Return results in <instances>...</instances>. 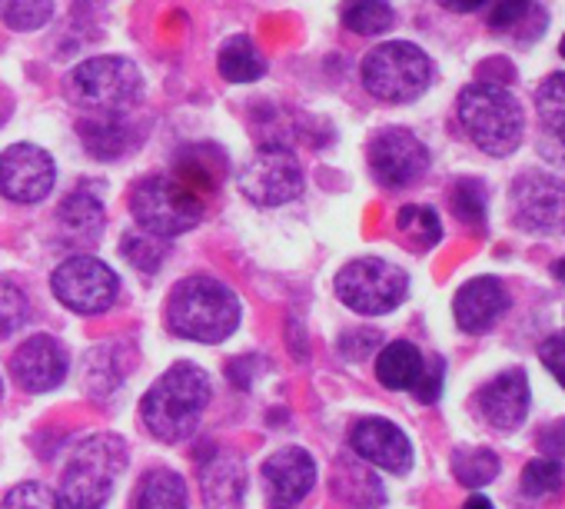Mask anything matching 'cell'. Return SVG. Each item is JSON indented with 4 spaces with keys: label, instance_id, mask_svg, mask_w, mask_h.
<instances>
[{
    "label": "cell",
    "instance_id": "cell-1",
    "mask_svg": "<svg viewBox=\"0 0 565 509\" xmlns=\"http://www.w3.org/2000/svg\"><path fill=\"white\" fill-rule=\"evenodd\" d=\"M206 403H210V377L193 363H177L147 390L140 403V416L157 439L180 443L196 430Z\"/></svg>",
    "mask_w": 565,
    "mask_h": 509
},
{
    "label": "cell",
    "instance_id": "cell-2",
    "mask_svg": "<svg viewBox=\"0 0 565 509\" xmlns=\"http://www.w3.org/2000/svg\"><path fill=\"white\" fill-rule=\"evenodd\" d=\"M243 307L236 294L213 277L180 280L167 300V327L196 343H220L239 327Z\"/></svg>",
    "mask_w": 565,
    "mask_h": 509
},
{
    "label": "cell",
    "instance_id": "cell-3",
    "mask_svg": "<svg viewBox=\"0 0 565 509\" xmlns=\"http://www.w3.org/2000/svg\"><path fill=\"white\" fill-rule=\"evenodd\" d=\"M459 124L466 137L489 157H509L522 144V104L502 84H469L459 94Z\"/></svg>",
    "mask_w": 565,
    "mask_h": 509
},
{
    "label": "cell",
    "instance_id": "cell-4",
    "mask_svg": "<svg viewBox=\"0 0 565 509\" xmlns=\"http://www.w3.org/2000/svg\"><path fill=\"white\" fill-rule=\"evenodd\" d=\"M127 466V446L114 433H97L84 439L61 479V502L67 509H100L110 492L117 476Z\"/></svg>",
    "mask_w": 565,
    "mask_h": 509
},
{
    "label": "cell",
    "instance_id": "cell-5",
    "mask_svg": "<svg viewBox=\"0 0 565 509\" xmlns=\"http://www.w3.org/2000/svg\"><path fill=\"white\" fill-rule=\"evenodd\" d=\"M71 97L94 114L124 117L143 97V74L127 57H94L74 67L67 81Z\"/></svg>",
    "mask_w": 565,
    "mask_h": 509
},
{
    "label": "cell",
    "instance_id": "cell-6",
    "mask_svg": "<svg viewBox=\"0 0 565 509\" xmlns=\"http://www.w3.org/2000/svg\"><path fill=\"white\" fill-rule=\"evenodd\" d=\"M433 84V61L409 41H390L366 54L363 87L386 104H409Z\"/></svg>",
    "mask_w": 565,
    "mask_h": 509
},
{
    "label": "cell",
    "instance_id": "cell-7",
    "mask_svg": "<svg viewBox=\"0 0 565 509\" xmlns=\"http://www.w3.org/2000/svg\"><path fill=\"white\" fill-rule=\"evenodd\" d=\"M203 210H206V200L190 193L173 177H160V173L143 177L130 197L134 220L160 240L180 236L190 226H196L203 220Z\"/></svg>",
    "mask_w": 565,
    "mask_h": 509
},
{
    "label": "cell",
    "instance_id": "cell-8",
    "mask_svg": "<svg viewBox=\"0 0 565 509\" xmlns=\"http://www.w3.org/2000/svg\"><path fill=\"white\" fill-rule=\"evenodd\" d=\"M406 290H409L406 271L376 257L353 261L337 274V297L353 314H366V317L396 310L406 300Z\"/></svg>",
    "mask_w": 565,
    "mask_h": 509
},
{
    "label": "cell",
    "instance_id": "cell-9",
    "mask_svg": "<svg viewBox=\"0 0 565 509\" xmlns=\"http://www.w3.org/2000/svg\"><path fill=\"white\" fill-rule=\"evenodd\" d=\"M239 193L253 206H282L303 193L300 157L282 144H263L239 170Z\"/></svg>",
    "mask_w": 565,
    "mask_h": 509
},
{
    "label": "cell",
    "instance_id": "cell-10",
    "mask_svg": "<svg viewBox=\"0 0 565 509\" xmlns=\"http://www.w3.org/2000/svg\"><path fill=\"white\" fill-rule=\"evenodd\" d=\"M51 290L67 310L90 317L114 307L120 294V277L94 257H71L54 271Z\"/></svg>",
    "mask_w": 565,
    "mask_h": 509
},
{
    "label": "cell",
    "instance_id": "cell-11",
    "mask_svg": "<svg viewBox=\"0 0 565 509\" xmlns=\"http://www.w3.org/2000/svg\"><path fill=\"white\" fill-rule=\"evenodd\" d=\"M512 220L529 233H565V180L522 170L509 190Z\"/></svg>",
    "mask_w": 565,
    "mask_h": 509
},
{
    "label": "cell",
    "instance_id": "cell-12",
    "mask_svg": "<svg viewBox=\"0 0 565 509\" xmlns=\"http://www.w3.org/2000/svg\"><path fill=\"white\" fill-rule=\"evenodd\" d=\"M370 170L383 187L399 190L429 170V150L413 130L386 127L370 140Z\"/></svg>",
    "mask_w": 565,
    "mask_h": 509
},
{
    "label": "cell",
    "instance_id": "cell-13",
    "mask_svg": "<svg viewBox=\"0 0 565 509\" xmlns=\"http://www.w3.org/2000/svg\"><path fill=\"white\" fill-rule=\"evenodd\" d=\"M57 180L51 153L34 144H14L0 153V193L14 203H38Z\"/></svg>",
    "mask_w": 565,
    "mask_h": 509
},
{
    "label": "cell",
    "instance_id": "cell-14",
    "mask_svg": "<svg viewBox=\"0 0 565 509\" xmlns=\"http://www.w3.org/2000/svg\"><path fill=\"white\" fill-rule=\"evenodd\" d=\"M317 483V463L303 446H282L263 463L269 509H297Z\"/></svg>",
    "mask_w": 565,
    "mask_h": 509
},
{
    "label": "cell",
    "instance_id": "cell-15",
    "mask_svg": "<svg viewBox=\"0 0 565 509\" xmlns=\"http://www.w3.org/2000/svg\"><path fill=\"white\" fill-rule=\"evenodd\" d=\"M350 446L360 459L386 469V473H409L413 466V446H409V436L390 423V420H380V416H366L360 420L353 430H350Z\"/></svg>",
    "mask_w": 565,
    "mask_h": 509
},
{
    "label": "cell",
    "instance_id": "cell-16",
    "mask_svg": "<svg viewBox=\"0 0 565 509\" xmlns=\"http://www.w3.org/2000/svg\"><path fill=\"white\" fill-rule=\"evenodd\" d=\"M11 373H14V380H18L21 390H28V393H47V390L61 386L64 377H67V350L54 337H47V333L31 337V340H24L14 350Z\"/></svg>",
    "mask_w": 565,
    "mask_h": 509
},
{
    "label": "cell",
    "instance_id": "cell-17",
    "mask_svg": "<svg viewBox=\"0 0 565 509\" xmlns=\"http://www.w3.org/2000/svg\"><path fill=\"white\" fill-rule=\"evenodd\" d=\"M476 410L492 430L512 433L529 413V377L522 370H502L486 386H479Z\"/></svg>",
    "mask_w": 565,
    "mask_h": 509
},
{
    "label": "cell",
    "instance_id": "cell-18",
    "mask_svg": "<svg viewBox=\"0 0 565 509\" xmlns=\"http://www.w3.org/2000/svg\"><path fill=\"white\" fill-rule=\"evenodd\" d=\"M509 307H512V297L502 287V280H495V277H476V280L462 284L452 300V314H456V324L462 333L492 330L505 317Z\"/></svg>",
    "mask_w": 565,
    "mask_h": 509
},
{
    "label": "cell",
    "instance_id": "cell-19",
    "mask_svg": "<svg viewBox=\"0 0 565 509\" xmlns=\"http://www.w3.org/2000/svg\"><path fill=\"white\" fill-rule=\"evenodd\" d=\"M177 183H183L190 193H196L200 200H210L213 193H220L223 177H226V153L213 144H193L183 147L173 160V173Z\"/></svg>",
    "mask_w": 565,
    "mask_h": 509
},
{
    "label": "cell",
    "instance_id": "cell-20",
    "mask_svg": "<svg viewBox=\"0 0 565 509\" xmlns=\"http://www.w3.org/2000/svg\"><path fill=\"white\" fill-rule=\"evenodd\" d=\"M206 509H239L246 492V473L236 456H213L200 473Z\"/></svg>",
    "mask_w": 565,
    "mask_h": 509
},
{
    "label": "cell",
    "instance_id": "cell-21",
    "mask_svg": "<svg viewBox=\"0 0 565 509\" xmlns=\"http://www.w3.org/2000/svg\"><path fill=\"white\" fill-rule=\"evenodd\" d=\"M77 137L84 140V147H87L97 160H117V157H124V153L134 147V140H137L134 127H130L124 117H117V114L84 117V120L77 124Z\"/></svg>",
    "mask_w": 565,
    "mask_h": 509
},
{
    "label": "cell",
    "instance_id": "cell-22",
    "mask_svg": "<svg viewBox=\"0 0 565 509\" xmlns=\"http://www.w3.org/2000/svg\"><path fill=\"white\" fill-rule=\"evenodd\" d=\"M67 240H77V243H97L100 233H104V203L94 190L81 187L74 190L64 203H61V213H57Z\"/></svg>",
    "mask_w": 565,
    "mask_h": 509
},
{
    "label": "cell",
    "instance_id": "cell-23",
    "mask_svg": "<svg viewBox=\"0 0 565 509\" xmlns=\"http://www.w3.org/2000/svg\"><path fill=\"white\" fill-rule=\"evenodd\" d=\"M333 496L347 509H380L383 506V483L366 466H360L353 459H340L337 473H333Z\"/></svg>",
    "mask_w": 565,
    "mask_h": 509
},
{
    "label": "cell",
    "instance_id": "cell-24",
    "mask_svg": "<svg viewBox=\"0 0 565 509\" xmlns=\"http://www.w3.org/2000/svg\"><path fill=\"white\" fill-rule=\"evenodd\" d=\"M423 370H426L423 353L406 340H396V343L383 347L380 357H376V380L386 390H413L419 383Z\"/></svg>",
    "mask_w": 565,
    "mask_h": 509
},
{
    "label": "cell",
    "instance_id": "cell-25",
    "mask_svg": "<svg viewBox=\"0 0 565 509\" xmlns=\"http://www.w3.org/2000/svg\"><path fill=\"white\" fill-rule=\"evenodd\" d=\"M134 509H186V483L173 469H150L143 473Z\"/></svg>",
    "mask_w": 565,
    "mask_h": 509
},
{
    "label": "cell",
    "instance_id": "cell-26",
    "mask_svg": "<svg viewBox=\"0 0 565 509\" xmlns=\"http://www.w3.org/2000/svg\"><path fill=\"white\" fill-rule=\"evenodd\" d=\"M535 110L545 144H565V74H552L535 91Z\"/></svg>",
    "mask_w": 565,
    "mask_h": 509
},
{
    "label": "cell",
    "instance_id": "cell-27",
    "mask_svg": "<svg viewBox=\"0 0 565 509\" xmlns=\"http://www.w3.org/2000/svg\"><path fill=\"white\" fill-rule=\"evenodd\" d=\"M220 74L230 84H253L266 74V61L249 38H230L220 51Z\"/></svg>",
    "mask_w": 565,
    "mask_h": 509
},
{
    "label": "cell",
    "instance_id": "cell-28",
    "mask_svg": "<svg viewBox=\"0 0 565 509\" xmlns=\"http://www.w3.org/2000/svg\"><path fill=\"white\" fill-rule=\"evenodd\" d=\"M340 18H343V28L360 34V38L386 34L396 21L390 0H343Z\"/></svg>",
    "mask_w": 565,
    "mask_h": 509
},
{
    "label": "cell",
    "instance_id": "cell-29",
    "mask_svg": "<svg viewBox=\"0 0 565 509\" xmlns=\"http://www.w3.org/2000/svg\"><path fill=\"white\" fill-rule=\"evenodd\" d=\"M499 456L489 446H459L452 453V473L466 489H479L489 486L499 476Z\"/></svg>",
    "mask_w": 565,
    "mask_h": 509
},
{
    "label": "cell",
    "instance_id": "cell-30",
    "mask_svg": "<svg viewBox=\"0 0 565 509\" xmlns=\"http://www.w3.org/2000/svg\"><path fill=\"white\" fill-rule=\"evenodd\" d=\"M562 486H565V469H562V463L539 456V459L525 463V469H522V476H519V502H522V499H525V502L548 499V496H555Z\"/></svg>",
    "mask_w": 565,
    "mask_h": 509
},
{
    "label": "cell",
    "instance_id": "cell-31",
    "mask_svg": "<svg viewBox=\"0 0 565 509\" xmlns=\"http://www.w3.org/2000/svg\"><path fill=\"white\" fill-rule=\"evenodd\" d=\"M396 226L399 233L406 236L409 246L416 250H429L443 240V223H439V213L433 206H423V203H409L399 210L396 216Z\"/></svg>",
    "mask_w": 565,
    "mask_h": 509
},
{
    "label": "cell",
    "instance_id": "cell-32",
    "mask_svg": "<svg viewBox=\"0 0 565 509\" xmlns=\"http://www.w3.org/2000/svg\"><path fill=\"white\" fill-rule=\"evenodd\" d=\"M54 18V0H0V21L11 31H41Z\"/></svg>",
    "mask_w": 565,
    "mask_h": 509
},
{
    "label": "cell",
    "instance_id": "cell-33",
    "mask_svg": "<svg viewBox=\"0 0 565 509\" xmlns=\"http://www.w3.org/2000/svg\"><path fill=\"white\" fill-rule=\"evenodd\" d=\"M120 253L124 257L137 267V271H143V274H157L160 267H163V261H167V243L160 240V236H153V233H127L124 236V243H120Z\"/></svg>",
    "mask_w": 565,
    "mask_h": 509
},
{
    "label": "cell",
    "instance_id": "cell-34",
    "mask_svg": "<svg viewBox=\"0 0 565 509\" xmlns=\"http://www.w3.org/2000/svg\"><path fill=\"white\" fill-rule=\"evenodd\" d=\"M31 320V300L11 280L0 277V340H8Z\"/></svg>",
    "mask_w": 565,
    "mask_h": 509
},
{
    "label": "cell",
    "instance_id": "cell-35",
    "mask_svg": "<svg viewBox=\"0 0 565 509\" xmlns=\"http://www.w3.org/2000/svg\"><path fill=\"white\" fill-rule=\"evenodd\" d=\"M452 213L466 223V226H482L486 223V187L479 180H459L452 187Z\"/></svg>",
    "mask_w": 565,
    "mask_h": 509
},
{
    "label": "cell",
    "instance_id": "cell-36",
    "mask_svg": "<svg viewBox=\"0 0 565 509\" xmlns=\"http://www.w3.org/2000/svg\"><path fill=\"white\" fill-rule=\"evenodd\" d=\"M535 14H539V8L532 4V0H495L492 11H489V31L512 34Z\"/></svg>",
    "mask_w": 565,
    "mask_h": 509
},
{
    "label": "cell",
    "instance_id": "cell-37",
    "mask_svg": "<svg viewBox=\"0 0 565 509\" xmlns=\"http://www.w3.org/2000/svg\"><path fill=\"white\" fill-rule=\"evenodd\" d=\"M0 509H64V502L44 483H21L4 496V506Z\"/></svg>",
    "mask_w": 565,
    "mask_h": 509
},
{
    "label": "cell",
    "instance_id": "cell-38",
    "mask_svg": "<svg viewBox=\"0 0 565 509\" xmlns=\"http://www.w3.org/2000/svg\"><path fill=\"white\" fill-rule=\"evenodd\" d=\"M539 360L542 367L558 380V386L565 390V333H552L539 343Z\"/></svg>",
    "mask_w": 565,
    "mask_h": 509
},
{
    "label": "cell",
    "instance_id": "cell-39",
    "mask_svg": "<svg viewBox=\"0 0 565 509\" xmlns=\"http://www.w3.org/2000/svg\"><path fill=\"white\" fill-rule=\"evenodd\" d=\"M443 377H446V363L436 357V360L423 370L419 383L413 386L416 400H419V403H436V400H439V393H443Z\"/></svg>",
    "mask_w": 565,
    "mask_h": 509
},
{
    "label": "cell",
    "instance_id": "cell-40",
    "mask_svg": "<svg viewBox=\"0 0 565 509\" xmlns=\"http://www.w3.org/2000/svg\"><path fill=\"white\" fill-rule=\"evenodd\" d=\"M535 443L545 453V459H555L558 463L565 456V420H555V423L542 426L539 436H535Z\"/></svg>",
    "mask_w": 565,
    "mask_h": 509
},
{
    "label": "cell",
    "instance_id": "cell-41",
    "mask_svg": "<svg viewBox=\"0 0 565 509\" xmlns=\"http://www.w3.org/2000/svg\"><path fill=\"white\" fill-rule=\"evenodd\" d=\"M353 343H356V350L350 353V360H363L370 350H376L380 333H373V330H353V333H347V337H343V343H340V347H353Z\"/></svg>",
    "mask_w": 565,
    "mask_h": 509
},
{
    "label": "cell",
    "instance_id": "cell-42",
    "mask_svg": "<svg viewBox=\"0 0 565 509\" xmlns=\"http://www.w3.org/2000/svg\"><path fill=\"white\" fill-rule=\"evenodd\" d=\"M439 4L452 14H472L486 4V0H439Z\"/></svg>",
    "mask_w": 565,
    "mask_h": 509
},
{
    "label": "cell",
    "instance_id": "cell-43",
    "mask_svg": "<svg viewBox=\"0 0 565 509\" xmlns=\"http://www.w3.org/2000/svg\"><path fill=\"white\" fill-rule=\"evenodd\" d=\"M462 509H495V506H492V502H489L486 496H469Z\"/></svg>",
    "mask_w": 565,
    "mask_h": 509
},
{
    "label": "cell",
    "instance_id": "cell-44",
    "mask_svg": "<svg viewBox=\"0 0 565 509\" xmlns=\"http://www.w3.org/2000/svg\"><path fill=\"white\" fill-rule=\"evenodd\" d=\"M555 277H558V280L565 284V257H562V261L555 264Z\"/></svg>",
    "mask_w": 565,
    "mask_h": 509
},
{
    "label": "cell",
    "instance_id": "cell-45",
    "mask_svg": "<svg viewBox=\"0 0 565 509\" xmlns=\"http://www.w3.org/2000/svg\"><path fill=\"white\" fill-rule=\"evenodd\" d=\"M558 54L565 57V38H562V44H558Z\"/></svg>",
    "mask_w": 565,
    "mask_h": 509
},
{
    "label": "cell",
    "instance_id": "cell-46",
    "mask_svg": "<svg viewBox=\"0 0 565 509\" xmlns=\"http://www.w3.org/2000/svg\"><path fill=\"white\" fill-rule=\"evenodd\" d=\"M0 393H4V383H0Z\"/></svg>",
    "mask_w": 565,
    "mask_h": 509
}]
</instances>
